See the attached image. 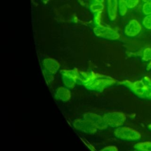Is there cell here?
<instances>
[{
    "mask_svg": "<svg viewBox=\"0 0 151 151\" xmlns=\"http://www.w3.org/2000/svg\"><path fill=\"white\" fill-rule=\"evenodd\" d=\"M93 32L97 37L101 38L116 40L120 37L119 34L116 31L110 27L101 25V24L95 25L93 28Z\"/></svg>",
    "mask_w": 151,
    "mask_h": 151,
    "instance_id": "6",
    "label": "cell"
},
{
    "mask_svg": "<svg viewBox=\"0 0 151 151\" xmlns=\"http://www.w3.org/2000/svg\"><path fill=\"white\" fill-rule=\"evenodd\" d=\"M142 24L146 28L151 29V14L146 15L142 21Z\"/></svg>",
    "mask_w": 151,
    "mask_h": 151,
    "instance_id": "16",
    "label": "cell"
},
{
    "mask_svg": "<svg viewBox=\"0 0 151 151\" xmlns=\"http://www.w3.org/2000/svg\"><path fill=\"white\" fill-rule=\"evenodd\" d=\"M71 93L67 88L60 87L56 90L55 97L63 101H67L69 100L71 98Z\"/></svg>",
    "mask_w": 151,
    "mask_h": 151,
    "instance_id": "12",
    "label": "cell"
},
{
    "mask_svg": "<svg viewBox=\"0 0 151 151\" xmlns=\"http://www.w3.org/2000/svg\"><path fill=\"white\" fill-rule=\"evenodd\" d=\"M118 10L121 16L125 15L127 11L126 0H118Z\"/></svg>",
    "mask_w": 151,
    "mask_h": 151,
    "instance_id": "15",
    "label": "cell"
},
{
    "mask_svg": "<svg viewBox=\"0 0 151 151\" xmlns=\"http://www.w3.org/2000/svg\"><path fill=\"white\" fill-rule=\"evenodd\" d=\"M99 151H119V150L116 146L110 145V146H107L103 147Z\"/></svg>",
    "mask_w": 151,
    "mask_h": 151,
    "instance_id": "22",
    "label": "cell"
},
{
    "mask_svg": "<svg viewBox=\"0 0 151 151\" xmlns=\"http://www.w3.org/2000/svg\"><path fill=\"white\" fill-rule=\"evenodd\" d=\"M107 12L109 19L114 21L118 12V0H106Z\"/></svg>",
    "mask_w": 151,
    "mask_h": 151,
    "instance_id": "11",
    "label": "cell"
},
{
    "mask_svg": "<svg viewBox=\"0 0 151 151\" xmlns=\"http://www.w3.org/2000/svg\"><path fill=\"white\" fill-rule=\"evenodd\" d=\"M142 11L146 15L151 14V3H145L142 7Z\"/></svg>",
    "mask_w": 151,
    "mask_h": 151,
    "instance_id": "19",
    "label": "cell"
},
{
    "mask_svg": "<svg viewBox=\"0 0 151 151\" xmlns=\"http://www.w3.org/2000/svg\"><path fill=\"white\" fill-rule=\"evenodd\" d=\"M147 129H149L150 130H151V123L149 124L147 126Z\"/></svg>",
    "mask_w": 151,
    "mask_h": 151,
    "instance_id": "25",
    "label": "cell"
},
{
    "mask_svg": "<svg viewBox=\"0 0 151 151\" xmlns=\"http://www.w3.org/2000/svg\"><path fill=\"white\" fill-rule=\"evenodd\" d=\"M142 30L140 24L136 19L130 20L124 29V34L130 37L138 35Z\"/></svg>",
    "mask_w": 151,
    "mask_h": 151,
    "instance_id": "9",
    "label": "cell"
},
{
    "mask_svg": "<svg viewBox=\"0 0 151 151\" xmlns=\"http://www.w3.org/2000/svg\"><path fill=\"white\" fill-rule=\"evenodd\" d=\"M116 83V80L111 77L98 74L91 81L84 86L88 89L94 91H101Z\"/></svg>",
    "mask_w": 151,
    "mask_h": 151,
    "instance_id": "1",
    "label": "cell"
},
{
    "mask_svg": "<svg viewBox=\"0 0 151 151\" xmlns=\"http://www.w3.org/2000/svg\"><path fill=\"white\" fill-rule=\"evenodd\" d=\"M133 151H138V150H133Z\"/></svg>",
    "mask_w": 151,
    "mask_h": 151,
    "instance_id": "26",
    "label": "cell"
},
{
    "mask_svg": "<svg viewBox=\"0 0 151 151\" xmlns=\"http://www.w3.org/2000/svg\"><path fill=\"white\" fill-rule=\"evenodd\" d=\"M143 80L147 85L148 87V92L146 96V98L151 99V80L149 77H145Z\"/></svg>",
    "mask_w": 151,
    "mask_h": 151,
    "instance_id": "18",
    "label": "cell"
},
{
    "mask_svg": "<svg viewBox=\"0 0 151 151\" xmlns=\"http://www.w3.org/2000/svg\"><path fill=\"white\" fill-rule=\"evenodd\" d=\"M102 118L106 126L117 128L124 123L126 120V116L123 112L112 111L104 114Z\"/></svg>",
    "mask_w": 151,
    "mask_h": 151,
    "instance_id": "3",
    "label": "cell"
},
{
    "mask_svg": "<svg viewBox=\"0 0 151 151\" xmlns=\"http://www.w3.org/2000/svg\"><path fill=\"white\" fill-rule=\"evenodd\" d=\"M74 127L81 132L88 133H94L97 127L91 122L84 119L83 120H76L73 122Z\"/></svg>",
    "mask_w": 151,
    "mask_h": 151,
    "instance_id": "8",
    "label": "cell"
},
{
    "mask_svg": "<svg viewBox=\"0 0 151 151\" xmlns=\"http://www.w3.org/2000/svg\"><path fill=\"white\" fill-rule=\"evenodd\" d=\"M139 3V0H126V5L127 8L131 9L135 7Z\"/></svg>",
    "mask_w": 151,
    "mask_h": 151,
    "instance_id": "20",
    "label": "cell"
},
{
    "mask_svg": "<svg viewBox=\"0 0 151 151\" xmlns=\"http://www.w3.org/2000/svg\"><path fill=\"white\" fill-rule=\"evenodd\" d=\"M80 73L77 69L70 70H63L61 71L62 80L66 87L68 88H73L77 81L79 80Z\"/></svg>",
    "mask_w": 151,
    "mask_h": 151,
    "instance_id": "7",
    "label": "cell"
},
{
    "mask_svg": "<svg viewBox=\"0 0 151 151\" xmlns=\"http://www.w3.org/2000/svg\"><path fill=\"white\" fill-rule=\"evenodd\" d=\"M43 74L48 83L53 79V75L55 74L60 68V64L55 60L51 58H45L42 61Z\"/></svg>",
    "mask_w": 151,
    "mask_h": 151,
    "instance_id": "4",
    "label": "cell"
},
{
    "mask_svg": "<svg viewBox=\"0 0 151 151\" xmlns=\"http://www.w3.org/2000/svg\"><path fill=\"white\" fill-rule=\"evenodd\" d=\"M104 7V6L103 3L93 1L90 5L89 8L92 12L95 14L97 12H101L103 10Z\"/></svg>",
    "mask_w": 151,
    "mask_h": 151,
    "instance_id": "14",
    "label": "cell"
},
{
    "mask_svg": "<svg viewBox=\"0 0 151 151\" xmlns=\"http://www.w3.org/2000/svg\"><path fill=\"white\" fill-rule=\"evenodd\" d=\"M142 60L145 61L151 60V48H146L144 50Z\"/></svg>",
    "mask_w": 151,
    "mask_h": 151,
    "instance_id": "17",
    "label": "cell"
},
{
    "mask_svg": "<svg viewBox=\"0 0 151 151\" xmlns=\"http://www.w3.org/2000/svg\"><path fill=\"white\" fill-rule=\"evenodd\" d=\"M122 84L127 86L137 97L146 98L148 92V87L143 80H139L134 82L124 81L122 82Z\"/></svg>",
    "mask_w": 151,
    "mask_h": 151,
    "instance_id": "5",
    "label": "cell"
},
{
    "mask_svg": "<svg viewBox=\"0 0 151 151\" xmlns=\"http://www.w3.org/2000/svg\"><path fill=\"white\" fill-rule=\"evenodd\" d=\"M84 119L91 122L98 129H103L107 127L103 120L102 116H100L96 114L87 113L84 114Z\"/></svg>",
    "mask_w": 151,
    "mask_h": 151,
    "instance_id": "10",
    "label": "cell"
},
{
    "mask_svg": "<svg viewBox=\"0 0 151 151\" xmlns=\"http://www.w3.org/2000/svg\"><path fill=\"white\" fill-rule=\"evenodd\" d=\"M93 1H95V2H102L103 3L104 0H93Z\"/></svg>",
    "mask_w": 151,
    "mask_h": 151,
    "instance_id": "24",
    "label": "cell"
},
{
    "mask_svg": "<svg viewBox=\"0 0 151 151\" xmlns=\"http://www.w3.org/2000/svg\"><path fill=\"white\" fill-rule=\"evenodd\" d=\"M113 134L116 138L126 141H137L141 138V134L139 132L129 127H119L114 130Z\"/></svg>",
    "mask_w": 151,
    "mask_h": 151,
    "instance_id": "2",
    "label": "cell"
},
{
    "mask_svg": "<svg viewBox=\"0 0 151 151\" xmlns=\"http://www.w3.org/2000/svg\"><path fill=\"white\" fill-rule=\"evenodd\" d=\"M145 3H151V0H142Z\"/></svg>",
    "mask_w": 151,
    "mask_h": 151,
    "instance_id": "23",
    "label": "cell"
},
{
    "mask_svg": "<svg viewBox=\"0 0 151 151\" xmlns=\"http://www.w3.org/2000/svg\"><path fill=\"white\" fill-rule=\"evenodd\" d=\"M101 21V12H97L95 13L94 17V22L95 23L96 25H100Z\"/></svg>",
    "mask_w": 151,
    "mask_h": 151,
    "instance_id": "21",
    "label": "cell"
},
{
    "mask_svg": "<svg viewBox=\"0 0 151 151\" xmlns=\"http://www.w3.org/2000/svg\"><path fill=\"white\" fill-rule=\"evenodd\" d=\"M134 148L138 151H151V142H143L137 143Z\"/></svg>",
    "mask_w": 151,
    "mask_h": 151,
    "instance_id": "13",
    "label": "cell"
}]
</instances>
